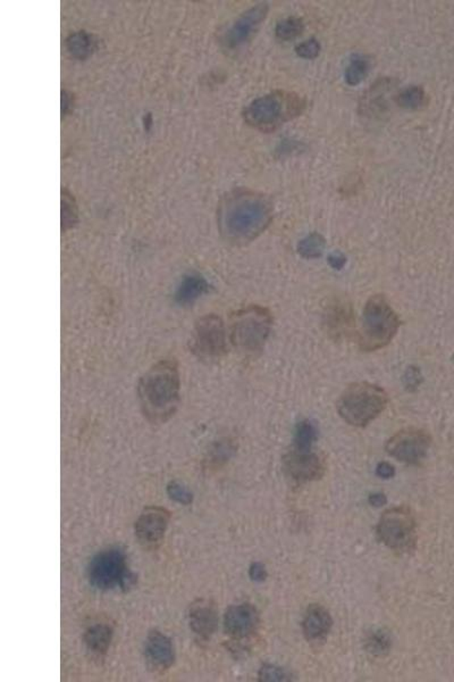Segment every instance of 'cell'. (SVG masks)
Returning <instances> with one entry per match:
<instances>
[{"label":"cell","mask_w":454,"mask_h":682,"mask_svg":"<svg viewBox=\"0 0 454 682\" xmlns=\"http://www.w3.org/2000/svg\"><path fill=\"white\" fill-rule=\"evenodd\" d=\"M273 316L265 307L251 305L233 314L229 339L235 348L245 354L260 352L271 334Z\"/></svg>","instance_id":"cell-6"},{"label":"cell","mask_w":454,"mask_h":682,"mask_svg":"<svg viewBox=\"0 0 454 682\" xmlns=\"http://www.w3.org/2000/svg\"><path fill=\"white\" fill-rule=\"evenodd\" d=\"M284 471L296 482H310L323 477L325 462L311 450L293 448L283 457Z\"/></svg>","instance_id":"cell-12"},{"label":"cell","mask_w":454,"mask_h":682,"mask_svg":"<svg viewBox=\"0 0 454 682\" xmlns=\"http://www.w3.org/2000/svg\"><path fill=\"white\" fill-rule=\"evenodd\" d=\"M190 349L202 359H216L225 355L227 350V334L225 325L220 316L208 314L195 322Z\"/></svg>","instance_id":"cell-9"},{"label":"cell","mask_w":454,"mask_h":682,"mask_svg":"<svg viewBox=\"0 0 454 682\" xmlns=\"http://www.w3.org/2000/svg\"><path fill=\"white\" fill-rule=\"evenodd\" d=\"M376 472H377L378 477H381V479H391L395 475V470H394L393 466L387 462L379 463L377 468H376Z\"/></svg>","instance_id":"cell-33"},{"label":"cell","mask_w":454,"mask_h":682,"mask_svg":"<svg viewBox=\"0 0 454 682\" xmlns=\"http://www.w3.org/2000/svg\"><path fill=\"white\" fill-rule=\"evenodd\" d=\"M167 495L179 504L190 505L193 502L192 493L179 481H171L167 484Z\"/></svg>","instance_id":"cell-28"},{"label":"cell","mask_w":454,"mask_h":682,"mask_svg":"<svg viewBox=\"0 0 454 682\" xmlns=\"http://www.w3.org/2000/svg\"><path fill=\"white\" fill-rule=\"evenodd\" d=\"M401 327L398 313L383 295H374L367 300L360 321L358 343L363 352L384 348L394 339Z\"/></svg>","instance_id":"cell-3"},{"label":"cell","mask_w":454,"mask_h":682,"mask_svg":"<svg viewBox=\"0 0 454 682\" xmlns=\"http://www.w3.org/2000/svg\"><path fill=\"white\" fill-rule=\"evenodd\" d=\"M180 370L173 359H162L148 369L137 383L141 412L153 424L167 422L180 404Z\"/></svg>","instance_id":"cell-1"},{"label":"cell","mask_w":454,"mask_h":682,"mask_svg":"<svg viewBox=\"0 0 454 682\" xmlns=\"http://www.w3.org/2000/svg\"><path fill=\"white\" fill-rule=\"evenodd\" d=\"M369 68H370L369 59L363 55L356 54L351 57L349 65L345 68V82L348 83L349 86H357L367 77Z\"/></svg>","instance_id":"cell-22"},{"label":"cell","mask_w":454,"mask_h":682,"mask_svg":"<svg viewBox=\"0 0 454 682\" xmlns=\"http://www.w3.org/2000/svg\"><path fill=\"white\" fill-rule=\"evenodd\" d=\"M273 218V207L258 193H236L222 202L220 230L226 242L244 245L262 235Z\"/></svg>","instance_id":"cell-2"},{"label":"cell","mask_w":454,"mask_h":682,"mask_svg":"<svg viewBox=\"0 0 454 682\" xmlns=\"http://www.w3.org/2000/svg\"><path fill=\"white\" fill-rule=\"evenodd\" d=\"M432 445L430 433L423 429L407 428L396 432L385 445L388 455L407 464H421Z\"/></svg>","instance_id":"cell-10"},{"label":"cell","mask_w":454,"mask_h":682,"mask_svg":"<svg viewBox=\"0 0 454 682\" xmlns=\"http://www.w3.org/2000/svg\"><path fill=\"white\" fill-rule=\"evenodd\" d=\"M326 246V242L319 233H310L305 238L302 239L298 244V253L300 256L307 260H314L318 258L323 254L324 249Z\"/></svg>","instance_id":"cell-24"},{"label":"cell","mask_w":454,"mask_h":682,"mask_svg":"<svg viewBox=\"0 0 454 682\" xmlns=\"http://www.w3.org/2000/svg\"><path fill=\"white\" fill-rule=\"evenodd\" d=\"M249 575H250L251 580H253V581H265L266 578H267V571H266L265 565L262 563H258V562L251 564L250 569H249Z\"/></svg>","instance_id":"cell-32"},{"label":"cell","mask_w":454,"mask_h":682,"mask_svg":"<svg viewBox=\"0 0 454 682\" xmlns=\"http://www.w3.org/2000/svg\"><path fill=\"white\" fill-rule=\"evenodd\" d=\"M386 502L387 499L384 494H374L369 497V504L375 506V507H381L383 505L386 504Z\"/></svg>","instance_id":"cell-35"},{"label":"cell","mask_w":454,"mask_h":682,"mask_svg":"<svg viewBox=\"0 0 454 682\" xmlns=\"http://www.w3.org/2000/svg\"><path fill=\"white\" fill-rule=\"evenodd\" d=\"M188 618L191 630L202 639H209L218 625L216 609L208 600H198L191 604Z\"/></svg>","instance_id":"cell-16"},{"label":"cell","mask_w":454,"mask_h":682,"mask_svg":"<svg viewBox=\"0 0 454 682\" xmlns=\"http://www.w3.org/2000/svg\"><path fill=\"white\" fill-rule=\"evenodd\" d=\"M388 403L384 389L369 383L347 387L336 403L338 415L348 424L365 428L383 413Z\"/></svg>","instance_id":"cell-5"},{"label":"cell","mask_w":454,"mask_h":682,"mask_svg":"<svg viewBox=\"0 0 454 682\" xmlns=\"http://www.w3.org/2000/svg\"><path fill=\"white\" fill-rule=\"evenodd\" d=\"M296 55L305 59H314L318 57L320 52V45L317 40H305V43H301L296 47Z\"/></svg>","instance_id":"cell-31"},{"label":"cell","mask_w":454,"mask_h":682,"mask_svg":"<svg viewBox=\"0 0 454 682\" xmlns=\"http://www.w3.org/2000/svg\"><path fill=\"white\" fill-rule=\"evenodd\" d=\"M211 285L207 279L193 273L184 276L175 292V302L181 306H190L200 299L204 295L208 294Z\"/></svg>","instance_id":"cell-18"},{"label":"cell","mask_w":454,"mask_h":682,"mask_svg":"<svg viewBox=\"0 0 454 682\" xmlns=\"http://www.w3.org/2000/svg\"><path fill=\"white\" fill-rule=\"evenodd\" d=\"M258 624L259 614L251 604L231 606L224 615V630L234 639H245L252 636Z\"/></svg>","instance_id":"cell-14"},{"label":"cell","mask_w":454,"mask_h":682,"mask_svg":"<svg viewBox=\"0 0 454 682\" xmlns=\"http://www.w3.org/2000/svg\"><path fill=\"white\" fill-rule=\"evenodd\" d=\"M86 575L90 584L98 591H112L117 587L128 591L137 581V577L128 570L126 554L119 548L96 554L89 563Z\"/></svg>","instance_id":"cell-7"},{"label":"cell","mask_w":454,"mask_h":682,"mask_svg":"<svg viewBox=\"0 0 454 682\" xmlns=\"http://www.w3.org/2000/svg\"><path fill=\"white\" fill-rule=\"evenodd\" d=\"M146 665L153 671L162 672L175 662L174 646L169 637L158 630L150 631L144 644Z\"/></svg>","instance_id":"cell-15"},{"label":"cell","mask_w":454,"mask_h":682,"mask_svg":"<svg viewBox=\"0 0 454 682\" xmlns=\"http://www.w3.org/2000/svg\"><path fill=\"white\" fill-rule=\"evenodd\" d=\"M317 438L318 431L316 425L309 420H303L296 425V432H294V448L311 450Z\"/></svg>","instance_id":"cell-25"},{"label":"cell","mask_w":454,"mask_h":682,"mask_svg":"<svg viewBox=\"0 0 454 682\" xmlns=\"http://www.w3.org/2000/svg\"><path fill=\"white\" fill-rule=\"evenodd\" d=\"M267 14H268L267 3H258L243 13L233 23L232 27L226 31L222 40V46L229 50H238L243 46L244 43H247L253 37V34H256Z\"/></svg>","instance_id":"cell-13"},{"label":"cell","mask_w":454,"mask_h":682,"mask_svg":"<svg viewBox=\"0 0 454 682\" xmlns=\"http://www.w3.org/2000/svg\"><path fill=\"white\" fill-rule=\"evenodd\" d=\"M391 83L392 80L385 79L372 86L368 94L365 95V101L361 103V108H365V113L378 114L385 112L387 103L384 96L390 90Z\"/></svg>","instance_id":"cell-20"},{"label":"cell","mask_w":454,"mask_h":682,"mask_svg":"<svg viewBox=\"0 0 454 682\" xmlns=\"http://www.w3.org/2000/svg\"><path fill=\"white\" fill-rule=\"evenodd\" d=\"M61 222H63V229H68L73 227L77 222V211L74 207L73 200L68 195H63V209H61Z\"/></svg>","instance_id":"cell-30"},{"label":"cell","mask_w":454,"mask_h":682,"mask_svg":"<svg viewBox=\"0 0 454 682\" xmlns=\"http://www.w3.org/2000/svg\"><path fill=\"white\" fill-rule=\"evenodd\" d=\"M260 681L266 682H278V681H289L290 680V674L287 672V671L283 670L282 667H276V665H271V664H266L259 670Z\"/></svg>","instance_id":"cell-29"},{"label":"cell","mask_w":454,"mask_h":682,"mask_svg":"<svg viewBox=\"0 0 454 682\" xmlns=\"http://www.w3.org/2000/svg\"><path fill=\"white\" fill-rule=\"evenodd\" d=\"M392 640L388 633L381 629H374L368 631L365 640V647L367 652L372 655H384L390 651Z\"/></svg>","instance_id":"cell-26"},{"label":"cell","mask_w":454,"mask_h":682,"mask_svg":"<svg viewBox=\"0 0 454 682\" xmlns=\"http://www.w3.org/2000/svg\"><path fill=\"white\" fill-rule=\"evenodd\" d=\"M303 28H305V25H303L302 20L291 16V17L278 22L276 29H275V34H276L278 39L282 40V41H290V40L299 37L303 31Z\"/></svg>","instance_id":"cell-27"},{"label":"cell","mask_w":454,"mask_h":682,"mask_svg":"<svg viewBox=\"0 0 454 682\" xmlns=\"http://www.w3.org/2000/svg\"><path fill=\"white\" fill-rule=\"evenodd\" d=\"M305 101L296 94L274 91L255 99L243 112L245 122L255 129L271 132L287 121L299 117Z\"/></svg>","instance_id":"cell-4"},{"label":"cell","mask_w":454,"mask_h":682,"mask_svg":"<svg viewBox=\"0 0 454 682\" xmlns=\"http://www.w3.org/2000/svg\"><path fill=\"white\" fill-rule=\"evenodd\" d=\"M395 103L404 110H419L427 103L426 94L421 87H407L396 95Z\"/></svg>","instance_id":"cell-23"},{"label":"cell","mask_w":454,"mask_h":682,"mask_svg":"<svg viewBox=\"0 0 454 682\" xmlns=\"http://www.w3.org/2000/svg\"><path fill=\"white\" fill-rule=\"evenodd\" d=\"M347 263V258L342 253H333L328 256V264L334 269H342Z\"/></svg>","instance_id":"cell-34"},{"label":"cell","mask_w":454,"mask_h":682,"mask_svg":"<svg viewBox=\"0 0 454 682\" xmlns=\"http://www.w3.org/2000/svg\"><path fill=\"white\" fill-rule=\"evenodd\" d=\"M171 520V513L166 508L149 506L144 508L135 521V533L137 542L146 549L158 547L164 539Z\"/></svg>","instance_id":"cell-11"},{"label":"cell","mask_w":454,"mask_h":682,"mask_svg":"<svg viewBox=\"0 0 454 682\" xmlns=\"http://www.w3.org/2000/svg\"><path fill=\"white\" fill-rule=\"evenodd\" d=\"M113 629L106 624H96L89 628L83 636L89 652L92 654L105 655L109 648L110 643L113 640Z\"/></svg>","instance_id":"cell-19"},{"label":"cell","mask_w":454,"mask_h":682,"mask_svg":"<svg viewBox=\"0 0 454 682\" xmlns=\"http://www.w3.org/2000/svg\"><path fill=\"white\" fill-rule=\"evenodd\" d=\"M333 620L325 607L321 605H310L302 621L303 635L309 642H320L326 638L332 629Z\"/></svg>","instance_id":"cell-17"},{"label":"cell","mask_w":454,"mask_h":682,"mask_svg":"<svg viewBox=\"0 0 454 682\" xmlns=\"http://www.w3.org/2000/svg\"><path fill=\"white\" fill-rule=\"evenodd\" d=\"M378 538L392 551L408 553L417 544V524L408 507L388 508L381 515L376 528Z\"/></svg>","instance_id":"cell-8"},{"label":"cell","mask_w":454,"mask_h":682,"mask_svg":"<svg viewBox=\"0 0 454 682\" xmlns=\"http://www.w3.org/2000/svg\"><path fill=\"white\" fill-rule=\"evenodd\" d=\"M68 52L75 59H84L96 50V41L86 32H77L66 40Z\"/></svg>","instance_id":"cell-21"}]
</instances>
